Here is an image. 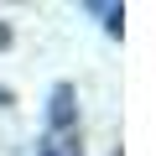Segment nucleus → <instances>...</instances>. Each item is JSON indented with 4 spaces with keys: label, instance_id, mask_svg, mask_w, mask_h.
Instances as JSON below:
<instances>
[{
    "label": "nucleus",
    "instance_id": "nucleus-1",
    "mask_svg": "<svg viewBox=\"0 0 156 156\" xmlns=\"http://www.w3.org/2000/svg\"><path fill=\"white\" fill-rule=\"evenodd\" d=\"M52 125H57V130H68V125H73V89H68V83H57V89H52Z\"/></svg>",
    "mask_w": 156,
    "mask_h": 156
},
{
    "label": "nucleus",
    "instance_id": "nucleus-4",
    "mask_svg": "<svg viewBox=\"0 0 156 156\" xmlns=\"http://www.w3.org/2000/svg\"><path fill=\"white\" fill-rule=\"evenodd\" d=\"M0 104H11V89H0Z\"/></svg>",
    "mask_w": 156,
    "mask_h": 156
},
{
    "label": "nucleus",
    "instance_id": "nucleus-3",
    "mask_svg": "<svg viewBox=\"0 0 156 156\" xmlns=\"http://www.w3.org/2000/svg\"><path fill=\"white\" fill-rule=\"evenodd\" d=\"M5 42H11V31H5V26H0V47H5Z\"/></svg>",
    "mask_w": 156,
    "mask_h": 156
},
{
    "label": "nucleus",
    "instance_id": "nucleus-2",
    "mask_svg": "<svg viewBox=\"0 0 156 156\" xmlns=\"http://www.w3.org/2000/svg\"><path fill=\"white\" fill-rule=\"evenodd\" d=\"M42 156H83V151H78V146H73V140H52V146H47V151H42Z\"/></svg>",
    "mask_w": 156,
    "mask_h": 156
}]
</instances>
